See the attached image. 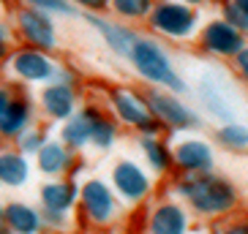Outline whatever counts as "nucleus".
<instances>
[{"label": "nucleus", "instance_id": "nucleus-1", "mask_svg": "<svg viewBox=\"0 0 248 234\" xmlns=\"http://www.w3.org/2000/svg\"><path fill=\"white\" fill-rule=\"evenodd\" d=\"M131 55H134L137 68L145 73L147 79H155V82H161V85H167V88H172V90H183V82L172 73L167 58H164V52L155 44H150V41H134Z\"/></svg>", "mask_w": 248, "mask_h": 234}, {"label": "nucleus", "instance_id": "nucleus-2", "mask_svg": "<svg viewBox=\"0 0 248 234\" xmlns=\"http://www.w3.org/2000/svg\"><path fill=\"white\" fill-rule=\"evenodd\" d=\"M183 190L191 196V202L199 207L202 212H221L229 210L234 202V190L224 183V180H194V183H186Z\"/></svg>", "mask_w": 248, "mask_h": 234}, {"label": "nucleus", "instance_id": "nucleus-3", "mask_svg": "<svg viewBox=\"0 0 248 234\" xmlns=\"http://www.w3.org/2000/svg\"><path fill=\"white\" fill-rule=\"evenodd\" d=\"M153 25L169 36H186L194 28V14L183 6H161L153 16Z\"/></svg>", "mask_w": 248, "mask_h": 234}, {"label": "nucleus", "instance_id": "nucleus-4", "mask_svg": "<svg viewBox=\"0 0 248 234\" xmlns=\"http://www.w3.org/2000/svg\"><path fill=\"white\" fill-rule=\"evenodd\" d=\"M204 41H207V46H210L213 52H218V55H232V52H240V36L234 33V28H229V25H210L207 28V36H204Z\"/></svg>", "mask_w": 248, "mask_h": 234}, {"label": "nucleus", "instance_id": "nucleus-5", "mask_svg": "<svg viewBox=\"0 0 248 234\" xmlns=\"http://www.w3.org/2000/svg\"><path fill=\"white\" fill-rule=\"evenodd\" d=\"M115 183L117 188L123 190L128 199H139V196H145V190H147V180L145 175L139 172L134 163H120L115 172Z\"/></svg>", "mask_w": 248, "mask_h": 234}, {"label": "nucleus", "instance_id": "nucleus-6", "mask_svg": "<svg viewBox=\"0 0 248 234\" xmlns=\"http://www.w3.org/2000/svg\"><path fill=\"white\" fill-rule=\"evenodd\" d=\"M14 68L16 73H22L25 79H49L52 76V66L46 63V58H41L38 52H19L14 58Z\"/></svg>", "mask_w": 248, "mask_h": 234}, {"label": "nucleus", "instance_id": "nucleus-7", "mask_svg": "<svg viewBox=\"0 0 248 234\" xmlns=\"http://www.w3.org/2000/svg\"><path fill=\"white\" fill-rule=\"evenodd\" d=\"M85 207H88V212L93 215L95 220H107L112 212V196L109 190L104 188L101 183H88V188H85Z\"/></svg>", "mask_w": 248, "mask_h": 234}, {"label": "nucleus", "instance_id": "nucleus-8", "mask_svg": "<svg viewBox=\"0 0 248 234\" xmlns=\"http://www.w3.org/2000/svg\"><path fill=\"white\" fill-rule=\"evenodd\" d=\"M150 106H153V112L158 117H164V120H169V123H175V125H188L191 123L188 109H183L180 103H177L175 98H169V95H153V98H150Z\"/></svg>", "mask_w": 248, "mask_h": 234}, {"label": "nucleus", "instance_id": "nucleus-9", "mask_svg": "<svg viewBox=\"0 0 248 234\" xmlns=\"http://www.w3.org/2000/svg\"><path fill=\"white\" fill-rule=\"evenodd\" d=\"M183 226H186V218H183V212L175 205L161 207L153 215V223H150L153 234H180Z\"/></svg>", "mask_w": 248, "mask_h": 234}, {"label": "nucleus", "instance_id": "nucleus-10", "mask_svg": "<svg viewBox=\"0 0 248 234\" xmlns=\"http://www.w3.org/2000/svg\"><path fill=\"white\" fill-rule=\"evenodd\" d=\"M210 150L199 142H186L183 147H177V163L186 169H210Z\"/></svg>", "mask_w": 248, "mask_h": 234}, {"label": "nucleus", "instance_id": "nucleus-11", "mask_svg": "<svg viewBox=\"0 0 248 234\" xmlns=\"http://www.w3.org/2000/svg\"><path fill=\"white\" fill-rule=\"evenodd\" d=\"M19 22H22V30L28 33L30 41H36V44H41V46H52V28H49V22H46L41 14H36V11H25Z\"/></svg>", "mask_w": 248, "mask_h": 234}, {"label": "nucleus", "instance_id": "nucleus-12", "mask_svg": "<svg viewBox=\"0 0 248 234\" xmlns=\"http://www.w3.org/2000/svg\"><path fill=\"white\" fill-rule=\"evenodd\" d=\"M6 218H8V223H11L19 234H33V232H36V226H38L36 212L30 210V207H25V205H11L6 210Z\"/></svg>", "mask_w": 248, "mask_h": 234}, {"label": "nucleus", "instance_id": "nucleus-13", "mask_svg": "<svg viewBox=\"0 0 248 234\" xmlns=\"http://www.w3.org/2000/svg\"><path fill=\"white\" fill-rule=\"evenodd\" d=\"M115 103H117V112H120L128 123H137V125H142V128H153V123H150L147 115L142 112V106H139L128 93H117L115 95Z\"/></svg>", "mask_w": 248, "mask_h": 234}, {"label": "nucleus", "instance_id": "nucleus-14", "mask_svg": "<svg viewBox=\"0 0 248 234\" xmlns=\"http://www.w3.org/2000/svg\"><path fill=\"white\" fill-rule=\"evenodd\" d=\"M74 196H77V188H74L71 183L68 185H46V188L41 190L44 205L52 207V210H66V207L74 202Z\"/></svg>", "mask_w": 248, "mask_h": 234}, {"label": "nucleus", "instance_id": "nucleus-15", "mask_svg": "<svg viewBox=\"0 0 248 234\" xmlns=\"http://www.w3.org/2000/svg\"><path fill=\"white\" fill-rule=\"evenodd\" d=\"M28 177V163L16 155H0V180L8 185H19Z\"/></svg>", "mask_w": 248, "mask_h": 234}, {"label": "nucleus", "instance_id": "nucleus-16", "mask_svg": "<svg viewBox=\"0 0 248 234\" xmlns=\"http://www.w3.org/2000/svg\"><path fill=\"white\" fill-rule=\"evenodd\" d=\"M44 106L55 117H68V112H71V93H68V88H49L44 93Z\"/></svg>", "mask_w": 248, "mask_h": 234}, {"label": "nucleus", "instance_id": "nucleus-17", "mask_svg": "<svg viewBox=\"0 0 248 234\" xmlns=\"http://www.w3.org/2000/svg\"><path fill=\"white\" fill-rule=\"evenodd\" d=\"M93 115H82L77 117V120H71V123L66 125V131H63V136H66L71 145H85V142L90 139V133H93Z\"/></svg>", "mask_w": 248, "mask_h": 234}, {"label": "nucleus", "instance_id": "nucleus-18", "mask_svg": "<svg viewBox=\"0 0 248 234\" xmlns=\"http://www.w3.org/2000/svg\"><path fill=\"white\" fill-rule=\"evenodd\" d=\"M63 166H66V153H63V147H58V145L41 147V169H44V172H60Z\"/></svg>", "mask_w": 248, "mask_h": 234}, {"label": "nucleus", "instance_id": "nucleus-19", "mask_svg": "<svg viewBox=\"0 0 248 234\" xmlns=\"http://www.w3.org/2000/svg\"><path fill=\"white\" fill-rule=\"evenodd\" d=\"M25 120H28V109H25V103H11L8 112H6V117H3V123H0V128H3L6 133H16L25 125Z\"/></svg>", "mask_w": 248, "mask_h": 234}, {"label": "nucleus", "instance_id": "nucleus-20", "mask_svg": "<svg viewBox=\"0 0 248 234\" xmlns=\"http://www.w3.org/2000/svg\"><path fill=\"white\" fill-rule=\"evenodd\" d=\"M95 25L101 28L107 41H109L117 52H128V46H131V36H128V33H123L120 28H112V25H107V22H95Z\"/></svg>", "mask_w": 248, "mask_h": 234}, {"label": "nucleus", "instance_id": "nucleus-21", "mask_svg": "<svg viewBox=\"0 0 248 234\" xmlns=\"http://www.w3.org/2000/svg\"><path fill=\"white\" fill-rule=\"evenodd\" d=\"M221 139L232 147H248V131L240 125H226V128H221Z\"/></svg>", "mask_w": 248, "mask_h": 234}, {"label": "nucleus", "instance_id": "nucleus-22", "mask_svg": "<svg viewBox=\"0 0 248 234\" xmlns=\"http://www.w3.org/2000/svg\"><path fill=\"white\" fill-rule=\"evenodd\" d=\"M115 8L120 14H128V16H139L145 14L150 8V0H115Z\"/></svg>", "mask_w": 248, "mask_h": 234}, {"label": "nucleus", "instance_id": "nucleus-23", "mask_svg": "<svg viewBox=\"0 0 248 234\" xmlns=\"http://www.w3.org/2000/svg\"><path fill=\"white\" fill-rule=\"evenodd\" d=\"M145 153H147V158L153 161V166H158V169H164L169 163L167 150H164L161 145H155V142H145Z\"/></svg>", "mask_w": 248, "mask_h": 234}, {"label": "nucleus", "instance_id": "nucleus-24", "mask_svg": "<svg viewBox=\"0 0 248 234\" xmlns=\"http://www.w3.org/2000/svg\"><path fill=\"white\" fill-rule=\"evenodd\" d=\"M90 139H95L101 147H107V145L112 142V125L98 123V120H95V123H93V133H90Z\"/></svg>", "mask_w": 248, "mask_h": 234}, {"label": "nucleus", "instance_id": "nucleus-25", "mask_svg": "<svg viewBox=\"0 0 248 234\" xmlns=\"http://www.w3.org/2000/svg\"><path fill=\"white\" fill-rule=\"evenodd\" d=\"M226 14H229V19H232L234 25H240V28H248V14H246V11H240L237 6H229V8H226Z\"/></svg>", "mask_w": 248, "mask_h": 234}, {"label": "nucleus", "instance_id": "nucleus-26", "mask_svg": "<svg viewBox=\"0 0 248 234\" xmlns=\"http://www.w3.org/2000/svg\"><path fill=\"white\" fill-rule=\"evenodd\" d=\"M30 3H36V6H44V8H55V11H71L66 0H30Z\"/></svg>", "mask_w": 248, "mask_h": 234}, {"label": "nucleus", "instance_id": "nucleus-27", "mask_svg": "<svg viewBox=\"0 0 248 234\" xmlns=\"http://www.w3.org/2000/svg\"><path fill=\"white\" fill-rule=\"evenodd\" d=\"M237 63H240V71L246 73V79H248V49L237 52Z\"/></svg>", "mask_w": 248, "mask_h": 234}, {"label": "nucleus", "instance_id": "nucleus-28", "mask_svg": "<svg viewBox=\"0 0 248 234\" xmlns=\"http://www.w3.org/2000/svg\"><path fill=\"white\" fill-rule=\"evenodd\" d=\"M8 98H6V93H0V123H3V117H6V112H8Z\"/></svg>", "mask_w": 248, "mask_h": 234}, {"label": "nucleus", "instance_id": "nucleus-29", "mask_svg": "<svg viewBox=\"0 0 248 234\" xmlns=\"http://www.w3.org/2000/svg\"><path fill=\"white\" fill-rule=\"evenodd\" d=\"M22 147H25V150H33V147H38V136H28V139H22Z\"/></svg>", "mask_w": 248, "mask_h": 234}, {"label": "nucleus", "instance_id": "nucleus-30", "mask_svg": "<svg viewBox=\"0 0 248 234\" xmlns=\"http://www.w3.org/2000/svg\"><path fill=\"white\" fill-rule=\"evenodd\" d=\"M226 234H248V226H234V229H229Z\"/></svg>", "mask_w": 248, "mask_h": 234}, {"label": "nucleus", "instance_id": "nucleus-31", "mask_svg": "<svg viewBox=\"0 0 248 234\" xmlns=\"http://www.w3.org/2000/svg\"><path fill=\"white\" fill-rule=\"evenodd\" d=\"M234 6L240 8V11H246V14H248V0H234Z\"/></svg>", "mask_w": 248, "mask_h": 234}, {"label": "nucleus", "instance_id": "nucleus-32", "mask_svg": "<svg viewBox=\"0 0 248 234\" xmlns=\"http://www.w3.org/2000/svg\"><path fill=\"white\" fill-rule=\"evenodd\" d=\"M79 3H85V6H104V0H79Z\"/></svg>", "mask_w": 248, "mask_h": 234}, {"label": "nucleus", "instance_id": "nucleus-33", "mask_svg": "<svg viewBox=\"0 0 248 234\" xmlns=\"http://www.w3.org/2000/svg\"><path fill=\"white\" fill-rule=\"evenodd\" d=\"M0 220H3V210H0ZM0 234H6V232H3V223H0Z\"/></svg>", "mask_w": 248, "mask_h": 234}, {"label": "nucleus", "instance_id": "nucleus-34", "mask_svg": "<svg viewBox=\"0 0 248 234\" xmlns=\"http://www.w3.org/2000/svg\"><path fill=\"white\" fill-rule=\"evenodd\" d=\"M0 55H3V36H0Z\"/></svg>", "mask_w": 248, "mask_h": 234}]
</instances>
